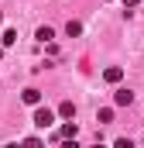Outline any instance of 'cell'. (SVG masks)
I'll return each instance as SVG.
<instances>
[{
	"label": "cell",
	"mask_w": 144,
	"mask_h": 148,
	"mask_svg": "<svg viewBox=\"0 0 144 148\" xmlns=\"http://www.w3.org/2000/svg\"><path fill=\"white\" fill-rule=\"evenodd\" d=\"M96 121H100V124H110V121H113V107H103V110L96 114Z\"/></svg>",
	"instance_id": "52a82bcc"
},
{
	"label": "cell",
	"mask_w": 144,
	"mask_h": 148,
	"mask_svg": "<svg viewBox=\"0 0 144 148\" xmlns=\"http://www.w3.org/2000/svg\"><path fill=\"white\" fill-rule=\"evenodd\" d=\"M38 41H52V38H55V31H52V28H38Z\"/></svg>",
	"instance_id": "30bf717a"
},
{
	"label": "cell",
	"mask_w": 144,
	"mask_h": 148,
	"mask_svg": "<svg viewBox=\"0 0 144 148\" xmlns=\"http://www.w3.org/2000/svg\"><path fill=\"white\" fill-rule=\"evenodd\" d=\"M58 117H75V103L72 100H62L58 103Z\"/></svg>",
	"instance_id": "5b68a950"
},
{
	"label": "cell",
	"mask_w": 144,
	"mask_h": 148,
	"mask_svg": "<svg viewBox=\"0 0 144 148\" xmlns=\"http://www.w3.org/2000/svg\"><path fill=\"white\" fill-rule=\"evenodd\" d=\"M103 79H107V83H120V79H124V69H120V66H110L107 73H103Z\"/></svg>",
	"instance_id": "277c9868"
},
{
	"label": "cell",
	"mask_w": 144,
	"mask_h": 148,
	"mask_svg": "<svg viewBox=\"0 0 144 148\" xmlns=\"http://www.w3.org/2000/svg\"><path fill=\"white\" fill-rule=\"evenodd\" d=\"M0 59H3V45H0Z\"/></svg>",
	"instance_id": "7c38bea8"
},
{
	"label": "cell",
	"mask_w": 144,
	"mask_h": 148,
	"mask_svg": "<svg viewBox=\"0 0 144 148\" xmlns=\"http://www.w3.org/2000/svg\"><path fill=\"white\" fill-rule=\"evenodd\" d=\"M21 100H24L28 107H38V103H41V90H35V86H28V90L21 93Z\"/></svg>",
	"instance_id": "7a4b0ae2"
},
{
	"label": "cell",
	"mask_w": 144,
	"mask_h": 148,
	"mask_svg": "<svg viewBox=\"0 0 144 148\" xmlns=\"http://www.w3.org/2000/svg\"><path fill=\"white\" fill-rule=\"evenodd\" d=\"M0 21H3V14H0Z\"/></svg>",
	"instance_id": "4fadbf2b"
},
{
	"label": "cell",
	"mask_w": 144,
	"mask_h": 148,
	"mask_svg": "<svg viewBox=\"0 0 144 148\" xmlns=\"http://www.w3.org/2000/svg\"><path fill=\"white\" fill-rule=\"evenodd\" d=\"M58 134H62V138H75V134H79V127H75V124H62V131H58Z\"/></svg>",
	"instance_id": "9c48e42d"
},
{
	"label": "cell",
	"mask_w": 144,
	"mask_h": 148,
	"mask_svg": "<svg viewBox=\"0 0 144 148\" xmlns=\"http://www.w3.org/2000/svg\"><path fill=\"white\" fill-rule=\"evenodd\" d=\"M35 124H38V127H48V124H55V114L48 110V107H38V110H35Z\"/></svg>",
	"instance_id": "6da1fadb"
},
{
	"label": "cell",
	"mask_w": 144,
	"mask_h": 148,
	"mask_svg": "<svg viewBox=\"0 0 144 148\" xmlns=\"http://www.w3.org/2000/svg\"><path fill=\"white\" fill-rule=\"evenodd\" d=\"M65 35H69V38L82 35V24H79V21H69V24H65Z\"/></svg>",
	"instance_id": "8992f818"
},
{
	"label": "cell",
	"mask_w": 144,
	"mask_h": 148,
	"mask_svg": "<svg viewBox=\"0 0 144 148\" xmlns=\"http://www.w3.org/2000/svg\"><path fill=\"white\" fill-rule=\"evenodd\" d=\"M113 103H117V107H130V103H134V93H130V90H117V93H113Z\"/></svg>",
	"instance_id": "3957f363"
},
{
	"label": "cell",
	"mask_w": 144,
	"mask_h": 148,
	"mask_svg": "<svg viewBox=\"0 0 144 148\" xmlns=\"http://www.w3.org/2000/svg\"><path fill=\"white\" fill-rule=\"evenodd\" d=\"M137 3H141V0H124V7H137Z\"/></svg>",
	"instance_id": "8fae6325"
},
{
	"label": "cell",
	"mask_w": 144,
	"mask_h": 148,
	"mask_svg": "<svg viewBox=\"0 0 144 148\" xmlns=\"http://www.w3.org/2000/svg\"><path fill=\"white\" fill-rule=\"evenodd\" d=\"M14 41H17V31H3V38H0V45H3V48H10Z\"/></svg>",
	"instance_id": "ba28073f"
}]
</instances>
